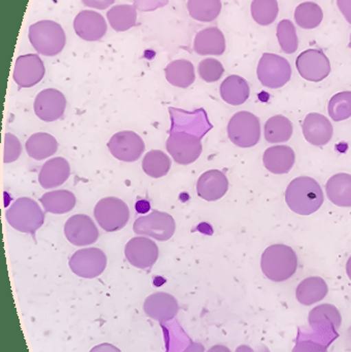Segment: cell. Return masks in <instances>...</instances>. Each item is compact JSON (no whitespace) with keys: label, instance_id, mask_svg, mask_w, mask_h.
I'll use <instances>...</instances> for the list:
<instances>
[{"label":"cell","instance_id":"obj_1","mask_svg":"<svg viewBox=\"0 0 351 352\" xmlns=\"http://www.w3.org/2000/svg\"><path fill=\"white\" fill-rule=\"evenodd\" d=\"M324 199L321 186L309 176L295 178L286 188V204L297 214L310 215L317 212L323 205Z\"/></svg>","mask_w":351,"mask_h":352},{"label":"cell","instance_id":"obj_2","mask_svg":"<svg viewBox=\"0 0 351 352\" xmlns=\"http://www.w3.org/2000/svg\"><path fill=\"white\" fill-rule=\"evenodd\" d=\"M261 268L265 276L274 283L288 280L298 268V256L291 246L273 244L262 254Z\"/></svg>","mask_w":351,"mask_h":352},{"label":"cell","instance_id":"obj_3","mask_svg":"<svg viewBox=\"0 0 351 352\" xmlns=\"http://www.w3.org/2000/svg\"><path fill=\"white\" fill-rule=\"evenodd\" d=\"M342 318L339 310L331 304H321L311 310L308 316V324L310 330H301L305 336L319 341L323 344L330 345L339 337Z\"/></svg>","mask_w":351,"mask_h":352},{"label":"cell","instance_id":"obj_4","mask_svg":"<svg viewBox=\"0 0 351 352\" xmlns=\"http://www.w3.org/2000/svg\"><path fill=\"white\" fill-rule=\"evenodd\" d=\"M28 37L33 49L41 55L53 57L65 47V32L61 25L54 21L43 20L31 25Z\"/></svg>","mask_w":351,"mask_h":352},{"label":"cell","instance_id":"obj_5","mask_svg":"<svg viewBox=\"0 0 351 352\" xmlns=\"http://www.w3.org/2000/svg\"><path fill=\"white\" fill-rule=\"evenodd\" d=\"M6 221L16 231L34 235L45 223V212L30 198L16 199L5 213Z\"/></svg>","mask_w":351,"mask_h":352},{"label":"cell","instance_id":"obj_6","mask_svg":"<svg viewBox=\"0 0 351 352\" xmlns=\"http://www.w3.org/2000/svg\"><path fill=\"white\" fill-rule=\"evenodd\" d=\"M169 113L171 119L169 135L183 133L196 136L202 140L214 127L203 109L188 111L175 109V107H169Z\"/></svg>","mask_w":351,"mask_h":352},{"label":"cell","instance_id":"obj_7","mask_svg":"<svg viewBox=\"0 0 351 352\" xmlns=\"http://www.w3.org/2000/svg\"><path fill=\"white\" fill-rule=\"evenodd\" d=\"M229 140L239 148H253L261 140L259 118L249 111H239L228 124Z\"/></svg>","mask_w":351,"mask_h":352},{"label":"cell","instance_id":"obj_8","mask_svg":"<svg viewBox=\"0 0 351 352\" xmlns=\"http://www.w3.org/2000/svg\"><path fill=\"white\" fill-rule=\"evenodd\" d=\"M257 74L264 87L280 89L290 82L292 67L286 58L275 54L265 53L258 64Z\"/></svg>","mask_w":351,"mask_h":352},{"label":"cell","instance_id":"obj_9","mask_svg":"<svg viewBox=\"0 0 351 352\" xmlns=\"http://www.w3.org/2000/svg\"><path fill=\"white\" fill-rule=\"evenodd\" d=\"M94 217L104 231H120L129 221V207L117 197H106L97 203Z\"/></svg>","mask_w":351,"mask_h":352},{"label":"cell","instance_id":"obj_10","mask_svg":"<svg viewBox=\"0 0 351 352\" xmlns=\"http://www.w3.org/2000/svg\"><path fill=\"white\" fill-rule=\"evenodd\" d=\"M177 225L169 213L154 210L150 214L136 219L133 231L140 236H148L159 241H167L174 234Z\"/></svg>","mask_w":351,"mask_h":352},{"label":"cell","instance_id":"obj_11","mask_svg":"<svg viewBox=\"0 0 351 352\" xmlns=\"http://www.w3.org/2000/svg\"><path fill=\"white\" fill-rule=\"evenodd\" d=\"M107 258L97 248H82L72 254L69 267L72 272L82 278L92 279L100 276L106 268Z\"/></svg>","mask_w":351,"mask_h":352},{"label":"cell","instance_id":"obj_12","mask_svg":"<svg viewBox=\"0 0 351 352\" xmlns=\"http://www.w3.org/2000/svg\"><path fill=\"white\" fill-rule=\"evenodd\" d=\"M297 69L304 80L319 82L329 76L331 64L321 50L310 49L303 52L296 60Z\"/></svg>","mask_w":351,"mask_h":352},{"label":"cell","instance_id":"obj_13","mask_svg":"<svg viewBox=\"0 0 351 352\" xmlns=\"http://www.w3.org/2000/svg\"><path fill=\"white\" fill-rule=\"evenodd\" d=\"M109 152L117 160L135 162L144 154V140L133 131H121L113 135L107 144Z\"/></svg>","mask_w":351,"mask_h":352},{"label":"cell","instance_id":"obj_14","mask_svg":"<svg viewBox=\"0 0 351 352\" xmlns=\"http://www.w3.org/2000/svg\"><path fill=\"white\" fill-rule=\"evenodd\" d=\"M201 140L189 134H170L166 142L167 152L177 164H192L201 156Z\"/></svg>","mask_w":351,"mask_h":352},{"label":"cell","instance_id":"obj_15","mask_svg":"<svg viewBox=\"0 0 351 352\" xmlns=\"http://www.w3.org/2000/svg\"><path fill=\"white\" fill-rule=\"evenodd\" d=\"M64 233L70 243L76 246H87L98 240L99 232L94 221L86 214L70 217L64 226Z\"/></svg>","mask_w":351,"mask_h":352},{"label":"cell","instance_id":"obj_16","mask_svg":"<svg viewBox=\"0 0 351 352\" xmlns=\"http://www.w3.org/2000/svg\"><path fill=\"white\" fill-rule=\"evenodd\" d=\"M128 262L138 269H150L159 258V248L150 238L134 237L125 246Z\"/></svg>","mask_w":351,"mask_h":352},{"label":"cell","instance_id":"obj_17","mask_svg":"<svg viewBox=\"0 0 351 352\" xmlns=\"http://www.w3.org/2000/svg\"><path fill=\"white\" fill-rule=\"evenodd\" d=\"M45 74V68L41 57L36 54H28L16 60L12 78L20 88H31L43 80Z\"/></svg>","mask_w":351,"mask_h":352},{"label":"cell","instance_id":"obj_18","mask_svg":"<svg viewBox=\"0 0 351 352\" xmlns=\"http://www.w3.org/2000/svg\"><path fill=\"white\" fill-rule=\"evenodd\" d=\"M65 109V96L56 89H45L35 98L34 113L41 121H57L64 115Z\"/></svg>","mask_w":351,"mask_h":352},{"label":"cell","instance_id":"obj_19","mask_svg":"<svg viewBox=\"0 0 351 352\" xmlns=\"http://www.w3.org/2000/svg\"><path fill=\"white\" fill-rule=\"evenodd\" d=\"M144 310L146 316L152 320L166 322L173 320L179 314V302L170 294L159 292L146 298Z\"/></svg>","mask_w":351,"mask_h":352},{"label":"cell","instance_id":"obj_20","mask_svg":"<svg viewBox=\"0 0 351 352\" xmlns=\"http://www.w3.org/2000/svg\"><path fill=\"white\" fill-rule=\"evenodd\" d=\"M73 28L78 36L87 41H99L107 32L106 21L94 10L78 12L73 21Z\"/></svg>","mask_w":351,"mask_h":352},{"label":"cell","instance_id":"obj_21","mask_svg":"<svg viewBox=\"0 0 351 352\" xmlns=\"http://www.w3.org/2000/svg\"><path fill=\"white\" fill-rule=\"evenodd\" d=\"M302 130L305 140L313 146H326L333 138L331 122L321 113L307 115L303 122Z\"/></svg>","mask_w":351,"mask_h":352},{"label":"cell","instance_id":"obj_22","mask_svg":"<svg viewBox=\"0 0 351 352\" xmlns=\"http://www.w3.org/2000/svg\"><path fill=\"white\" fill-rule=\"evenodd\" d=\"M228 178L220 170L206 171L197 182L198 196L208 202L220 200L228 192Z\"/></svg>","mask_w":351,"mask_h":352},{"label":"cell","instance_id":"obj_23","mask_svg":"<svg viewBox=\"0 0 351 352\" xmlns=\"http://www.w3.org/2000/svg\"><path fill=\"white\" fill-rule=\"evenodd\" d=\"M194 51L201 56H220L226 51L224 33L216 27L199 31L194 39Z\"/></svg>","mask_w":351,"mask_h":352},{"label":"cell","instance_id":"obj_24","mask_svg":"<svg viewBox=\"0 0 351 352\" xmlns=\"http://www.w3.org/2000/svg\"><path fill=\"white\" fill-rule=\"evenodd\" d=\"M264 165L274 175L290 173L296 162L294 150L288 146H276L267 148L264 153Z\"/></svg>","mask_w":351,"mask_h":352},{"label":"cell","instance_id":"obj_25","mask_svg":"<svg viewBox=\"0 0 351 352\" xmlns=\"http://www.w3.org/2000/svg\"><path fill=\"white\" fill-rule=\"evenodd\" d=\"M70 176V165L62 157L47 161L41 167L38 175V182L45 190L62 186Z\"/></svg>","mask_w":351,"mask_h":352},{"label":"cell","instance_id":"obj_26","mask_svg":"<svg viewBox=\"0 0 351 352\" xmlns=\"http://www.w3.org/2000/svg\"><path fill=\"white\" fill-rule=\"evenodd\" d=\"M329 287L321 277L313 276L301 281L297 287L296 297L299 303L310 306L325 299Z\"/></svg>","mask_w":351,"mask_h":352},{"label":"cell","instance_id":"obj_27","mask_svg":"<svg viewBox=\"0 0 351 352\" xmlns=\"http://www.w3.org/2000/svg\"><path fill=\"white\" fill-rule=\"evenodd\" d=\"M328 198L336 206L351 207V175L338 173L328 180L326 186Z\"/></svg>","mask_w":351,"mask_h":352},{"label":"cell","instance_id":"obj_28","mask_svg":"<svg viewBox=\"0 0 351 352\" xmlns=\"http://www.w3.org/2000/svg\"><path fill=\"white\" fill-rule=\"evenodd\" d=\"M220 97L230 105H241L249 98L251 90L245 78L239 76H230L222 82L220 88Z\"/></svg>","mask_w":351,"mask_h":352},{"label":"cell","instance_id":"obj_29","mask_svg":"<svg viewBox=\"0 0 351 352\" xmlns=\"http://www.w3.org/2000/svg\"><path fill=\"white\" fill-rule=\"evenodd\" d=\"M25 148L30 158L37 161L45 160L56 154L58 142L51 134L38 132L28 138Z\"/></svg>","mask_w":351,"mask_h":352},{"label":"cell","instance_id":"obj_30","mask_svg":"<svg viewBox=\"0 0 351 352\" xmlns=\"http://www.w3.org/2000/svg\"><path fill=\"white\" fill-rule=\"evenodd\" d=\"M167 82L177 88H189L195 82V68L185 59L174 60L165 68Z\"/></svg>","mask_w":351,"mask_h":352},{"label":"cell","instance_id":"obj_31","mask_svg":"<svg viewBox=\"0 0 351 352\" xmlns=\"http://www.w3.org/2000/svg\"><path fill=\"white\" fill-rule=\"evenodd\" d=\"M41 202L45 212L64 214L74 208L76 198L73 192L69 190H58L43 194L41 198Z\"/></svg>","mask_w":351,"mask_h":352},{"label":"cell","instance_id":"obj_32","mask_svg":"<svg viewBox=\"0 0 351 352\" xmlns=\"http://www.w3.org/2000/svg\"><path fill=\"white\" fill-rule=\"evenodd\" d=\"M293 131L294 128H293L292 122L282 115L270 118L264 127V135L269 144H282V142H288L292 138Z\"/></svg>","mask_w":351,"mask_h":352},{"label":"cell","instance_id":"obj_33","mask_svg":"<svg viewBox=\"0 0 351 352\" xmlns=\"http://www.w3.org/2000/svg\"><path fill=\"white\" fill-rule=\"evenodd\" d=\"M111 28L117 32H124L135 26L137 10L132 4H119L113 6L106 14Z\"/></svg>","mask_w":351,"mask_h":352},{"label":"cell","instance_id":"obj_34","mask_svg":"<svg viewBox=\"0 0 351 352\" xmlns=\"http://www.w3.org/2000/svg\"><path fill=\"white\" fill-rule=\"evenodd\" d=\"M188 12L194 20L212 22L222 10L220 0H188Z\"/></svg>","mask_w":351,"mask_h":352},{"label":"cell","instance_id":"obj_35","mask_svg":"<svg viewBox=\"0 0 351 352\" xmlns=\"http://www.w3.org/2000/svg\"><path fill=\"white\" fill-rule=\"evenodd\" d=\"M324 12L315 2H303L295 10V20L303 29H315L323 22Z\"/></svg>","mask_w":351,"mask_h":352},{"label":"cell","instance_id":"obj_36","mask_svg":"<svg viewBox=\"0 0 351 352\" xmlns=\"http://www.w3.org/2000/svg\"><path fill=\"white\" fill-rule=\"evenodd\" d=\"M171 168V160L164 152L152 150L144 156L142 169L146 175L152 178L163 177Z\"/></svg>","mask_w":351,"mask_h":352},{"label":"cell","instance_id":"obj_37","mask_svg":"<svg viewBox=\"0 0 351 352\" xmlns=\"http://www.w3.org/2000/svg\"><path fill=\"white\" fill-rule=\"evenodd\" d=\"M278 0H253L251 2V16L261 26L272 24L278 18Z\"/></svg>","mask_w":351,"mask_h":352},{"label":"cell","instance_id":"obj_38","mask_svg":"<svg viewBox=\"0 0 351 352\" xmlns=\"http://www.w3.org/2000/svg\"><path fill=\"white\" fill-rule=\"evenodd\" d=\"M278 43L282 52L286 54L296 53L299 47L298 35H297L296 27L293 24L292 21L282 20L278 26Z\"/></svg>","mask_w":351,"mask_h":352},{"label":"cell","instance_id":"obj_39","mask_svg":"<svg viewBox=\"0 0 351 352\" xmlns=\"http://www.w3.org/2000/svg\"><path fill=\"white\" fill-rule=\"evenodd\" d=\"M330 117L335 122L346 121L351 117V92L337 93L332 97L328 107Z\"/></svg>","mask_w":351,"mask_h":352},{"label":"cell","instance_id":"obj_40","mask_svg":"<svg viewBox=\"0 0 351 352\" xmlns=\"http://www.w3.org/2000/svg\"><path fill=\"white\" fill-rule=\"evenodd\" d=\"M224 72L223 64L214 58L202 60L198 65V74H199L200 78L205 80L206 82H218L222 78Z\"/></svg>","mask_w":351,"mask_h":352},{"label":"cell","instance_id":"obj_41","mask_svg":"<svg viewBox=\"0 0 351 352\" xmlns=\"http://www.w3.org/2000/svg\"><path fill=\"white\" fill-rule=\"evenodd\" d=\"M328 349L329 346L327 345L305 336L300 330H298L296 345L292 352H328Z\"/></svg>","mask_w":351,"mask_h":352},{"label":"cell","instance_id":"obj_42","mask_svg":"<svg viewBox=\"0 0 351 352\" xmlns=\"http://www.w3.org/2000/svg\"><path fill=\"white\" fill-rule=\"evenodd\" d=\"M22 153V144L20 140L10 133H6L4 138V163H12L18 160Z\"/></svg>","mask_w":351,"mask_h":352},{"label":"cell","instance_id":"obj_43","mask_svg":"<svg viewBox=\"0 0 351 352\" xmlns=\"http://www.w3.org/2000/svg\"><path fill=\"white\" fill-rule=\"evenodd\" d=\"M169 0H133L136 10L141 12H152L157 8H163L168 4Z\"/></svg>","mask_w":351,"mask_h":352},{"label":"cell","instance_id":"obj_44","mask_svg":"<svg viewBox=\"0 0 351 352\" xmlns=\"http://www.w3.org/2000/svg\"><path fill=\"white\" fill-rule=\"evenodd\" d=\"M82 1L88 8L106 10L107 8L115 3V0H82Z\"/></svg>","mask_w":351,"mask_h":352},{"label":"cell","instance_id":"obj_45","mask_svg":"<svg viewBox=\"0 0 351 352\" xmlns=\"http://www.w3.org/2000/svg\"><path fill=\"white\" fill-rule=\"evenodd\" d=\"M337 6L344 18L351 25V0H337Z\"/></svg>","mask_w":351,"mask_h":352},{"label":"cell","instance_id":"obj_46","mask_svg":"<svg viewBox=\"0 0 351 352\" xmlns=\"http://www.w3.org/2000/svg\"><path fill=\"white\" fill-rule=\"evenodd\" d=\"M90 352H122L115 345L109 344V343H102V344L97 345L93 347Z\"/></svg>","mask_w":351,"mask_h":352},{"label":"cell","instance_id":"obj_47","mask_svg":"<svg viewBox=\"0 0 351 352\" xmlns=\"http://www.w3.org/2000/svg\"><path fill=\"white\" fill-rule=\"evenodd\" d=\"M236 352H270V351L265 345H258L256 349H251L249 345H240L236 349Z\"/></svg>","mask_w":351,"mask_h":352},{"label":"cell","instance_id":"obj_48","mask_svg":"<svg viewBox=\"0 0 351 352\" xmlns=\"http://www.w3.org/2000/svg\"><path fill=\"white\" fill-rule=\"evenodd\" d=\"M150 203L146 200L138 201L137 204H136V210L140 213H146L150 210Z\"/></svg>","mask_w":351,"mask_h":352},{"label":"cell","instance_id":"obj_49","mask_svg":"<svg viewBox=\"0 0 351 352\" xmlns=\"http://www.w3.org/2000/svg\"><path fill=\"white\" fill-rule=\"evenodd\" d=\"M183 352H204V346L201 343L192 342Z\"/></svg>","mask_w":351,"mask_h":352},{"label":"cell","instance_id":"obj_50","mask_svg":"<svg viewBox=\"0 0 351 352\" xmlns=\"http://www.w3.org/2000/svg\"><path fill=\"white\" fill-rule=\"evenodd\" d=\"M206 352H231V351L225 345H214V347L208 349Z\"/></svg>","mask_w":351,"mask_h":352},{"label":"cell","instance_id":"obj_51","mask_svg":"<svg viewBox=\"0 0 351 352\" xmlns=\"http://www.w3.org/2000/svg\"><path fill=\"white\" fill-rule=\"evenodd\" d=\"M346 273H348V278L351 280V256L348 258V263H346Z\"/></svg>","mask_w":351,"mask_h":352},{"label":"cell","instance_id":"obj_52","mask_svg":"<svg viewBox=\"0 0 351 352\" xmlns=\"http://www.w3.org/2000/svg\"><path fill=\"white\" fill-rule=\"evenodd\" d=\"M348 47H350V49H351V35H350V43H348Z\"/></svg>","mask_w":351,"mask_h":352},{"label":"cell","instance_id":"obj_53","mask_svg":"<svg viewBox=\"0 0 351 352\" xmlns=\"http://www.w3.org/2000/svg\"><path fill=\"white\" fill-rule=\"evenodd\" d=\"M350 335H351V328H350Z\"/></svg>","mask_w":351,"mask_h":352}]
</instances>
